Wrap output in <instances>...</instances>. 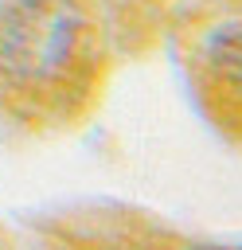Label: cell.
Masks as SVG:
<instances>
[{
	"label": "cell",
	"instance_id": "6da1fadb",
	"mask_svg": "<svg viewBox=\"0 0 242 250\" xmlns=\"http://www.w3.org/2000/svg\"><path fill=\"white\" fill-rule=\"evenodd\" d=\"M90 55V20L74 0H16L0 12V70L20 86H59Z\"/></svg>",
	"mask_w": 242,
	"mask_h": 250
},
{
	"label": "cell",
	"instance_id": "7a4b0ae2",
	"mask_svg": "<svg viewBox=\"0 0 242 250\" xmlns=\"http://www.w3.org/2000/svg\"><path fill=\"white\" fill-rule=\"evenodd\" d=\"M203 59H207L211 74H215L230 94L242 98V23H226V27L211 31Z\"/></svg>",
	"mask_w": 242,
	"mask_h": 250
}]
</instances>
